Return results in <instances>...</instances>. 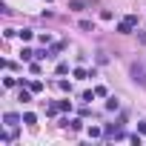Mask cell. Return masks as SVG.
I'll use <instances>...</instances> for the list:
<instances>
[{"mask_svg":"<svg viewBox=\"0 0 146 146\" xmlns=\"http://www.w3.org/2000/svg\"><path fill=\"white\" fill-rule=\"evenodd\" d=\"M132 80L140 83V86H146V69L140 63H132Z\"/></svg>","mask_w":146,"mask_h":146,"instance_id":"cell-1","label":"cell"},{"mask_svg":"<svg viewBox=\"0 0 146 146\" xmlns=\"http://www.w3.org/2000/svg\"><path fill=\"white\" fill-rule=\"evenodd\" d=\"M3 120H6V126H17V120H20V117H17L15 112H6V117H3Z\"/></svg>","mask_w":146,"mask_h":146,"instance_id":"cell-2","label":"cell"},{"mask_svg":"<svg viewBox=\"0 0 146 146\" xmlns=\"http://www.w3.org/2000/svg\"><path fill=\"white\" fill-rule=\"evenodd\" d=\"M69 9H72V12H83V3H80V0H72Z\"/></svg>","mask_w":146,"mask_h":146,"instance_id":"cell-3","label":"cell"},{"mask_svg":"<svg viewBox=\"0 0 146 146\" xmlns=\"http://www.w3.org/2000/svg\"><path fill=\"white\" fill-rule=\"evenodd\" d=\"M106 109H109V112H117V109H120V103H117V100H115V98H112V100H109V103H106Z\"/></svg>","mask_w":146,"mask_h":146,"instance_id":"cell-4","label":"cell"},{"mask_svg":"<svg viewBox=\"0 0 146 146\" xmlns=\"http://www.w3.org/2000/svg\"><path fill=\"white\" fill-rule=\"evenodd\" d=\"M69 126L75 129V132H80V129H83V123H80V120H69Z\"/></svg>","mask_w":146,"mask_h":146,"instance_id":"cell-5","label":"cell"},{"mask_svg":"<svg viewBox=\"0 0 146 146\" xmlns=\"http://www.w3.org/2000/svg\"><path fill=\"white\" fill-rule=\"evenodd\" d=\"M17 35H20L23 40H32V29H23V32H17Z\"/></svg>","mask_w":146,"mask_h":146,"instance_id":"cell-6","label":"cell"},{"mask_svg":"<svg viewBox=\"0 0 146 146\" xmlns=\"http://www.w3.org/2000/svg\"><path fill=\"white\" fill-rule=\"evenodd\" d=\"M57 109H63V112H69V109H72V103H69V100H60V103H57Z\"/></svg>","mask_w":146,"mask_h":146,"instance_id":"cell-7","label":"cell"},{"mask_svg":"<svg viewBox=\"0 0 146 146\" xmlns=\"http://www.w3.org/2000/svg\"><path fill=\"white\" fill-rule=\"evenodd\" d=\"M35 120H37L35 115H23V123H29V126H35Z\"/></svg>","mask_w":146,"mask_h":146,"instance_id":"cell-8","label":"cell"}]
</instances>
